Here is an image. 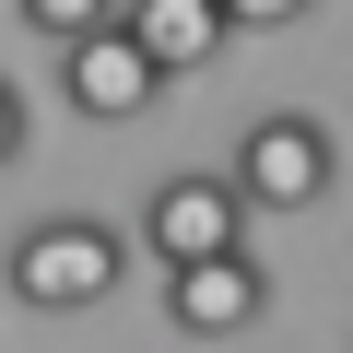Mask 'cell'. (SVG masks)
<instances>
[{"instance_id": "6da1fadb", "label": "cell", "mask_w": 353, "mask_h": 353, "mask_svg": "<svg viewBox=\"0 0 353 353\" xmlns=\"http://www.w3.org/2000/svg\"><path fill=\"white\" fill-rule=\"evenodd\" d=\"M0 283H12V306H36V318H83V306H106L130 283V236L94 224V212H48V224L12 236Z\"/></svg>"}, {"instance_id": "7a4b0ae2", "label": "cell", "mask_w": 353, "mask_h": 353, "mask_svg": "<svg viewBox=\"0 0 353 353\" xmlns=\"http://www.w3.org/2000/svg\"><path fill=\"white\" fill-rule=\"evenodd\" d=\"M224 176H236L248 212H318V201L341 189V141H330V118L271 106V118H248V141H236Z\"/></svg>"}, {"instance_id": "3957f363", "label": "cell", "mask_w": 353, "mask_h": 353, "mask_svg": "<svg viewBox=\"0 0 353 353\" xmlns=\"http://www.w3.org/2000/svg\"><path fill=\"white\" fill-rule=\"evenodd\" d=\"M59 94L83 106V118H141L153 94H165V59L106 12V24H83V36H59Z\"/></svg>"}, {"instance_id": "277c9868", "label": "cell", "mask_w": 353, "mask_h": 353, "mask_svg": "<svg viewBox=\"0 0 353 353\" xmlns=\"http://www.w3.org/2000/svg\"><path fill=\"white\" fill-rule=\"evenodd\" d=\"M141 248L176 271V259H212V248H248V201H236V176L212 165H176L165 189L141 201Z\"/></svg>"}, {"instance_id": "5b68a950", "label": "cell", "mask_w": 353, "mask_h": 353, "mask_svg": "<svg viewBox=\"0 0 353 353\" xmlns=\"http://www.w3.org/2000/svg\"><path fill=\"white\" fill-rule=\"evenodd\" d=\"M165 318L189 330V341H236V330H259V318H271V271H259L248 248L176 259V271H165Z\"/></svg>"}, {"instance_id": "8992f818", "label": "cell", "mask_w": 353, "mask_h": 353, "mask_svg": "<svg viewBox=\"0 0 353 353\" xmlns=\"http://www.w3.org/2000/svg\"><path fill=\"white\" fill-rule=\"evenodd\" d=\"M118 24L165 59V83H176V71H201V59H224V36H236V24H224V0H118Z\"/></svg>"}, {"instance_id": "52a82bcc", "label": "cell", "mask_w": 353, "mask_h": 353, "mask_svg": "<svg viewBox=\"0 0 353 353\" xmlns=\"http://www.w3.org/2000/svg\"><path fill=\"white\" fill-rule=\"evenodd\" d=\"M12 12H24V24H36L48 48H59V36H83V24H106L118 0H12Z\"/></svg>"}, {"instance_id": "ba28073f", "label": "cell", "mask_w": 353, "mask_h": 353, "mask_svg": "<svg viewBox=\"0 0 353 353\" xmlns=\"http://www.w3.org/2000/svg\"><path fill=\"white\" fill-rule=\"evenodd\" d=\"M306 12H318V0H224L236 36H283V24H306Z\"/></svg>"}, {"instance_id": "9c48e42d", "label": "cell", "mask_w": 353, "mask_h": 353, "mask_svg": "<svg viewBox=\"0 0 353 353\" xmlns=\"http://www.w3.org/2000/svg\"><path fill=\"white\" fill-rule=\"evenodd\" d=\"M12 153H24V94L0 83V165H12Z\"/></svg>"}]
</instances>
